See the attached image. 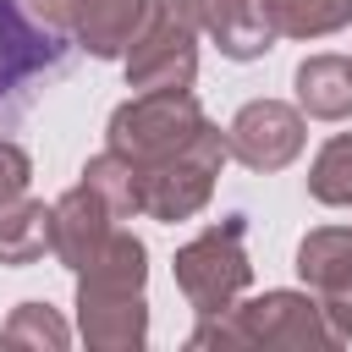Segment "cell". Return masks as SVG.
<instances>
[{
    "mask_svg": "<svg viewBox=\"0 0 352 352\" xmlns=\"http://www.w3.org/2000/svg\"><path fill=\"white\" fill-rule=\"evenodd\" d=\"M77 66V44L38 16L33 0H0V138L33 116V104Z\"/></svg>",
    "mask_w": 352,
    "mask_h": 352,
    "instance_id": "cell-1",
    "label": "cell"
}]
</instances>
